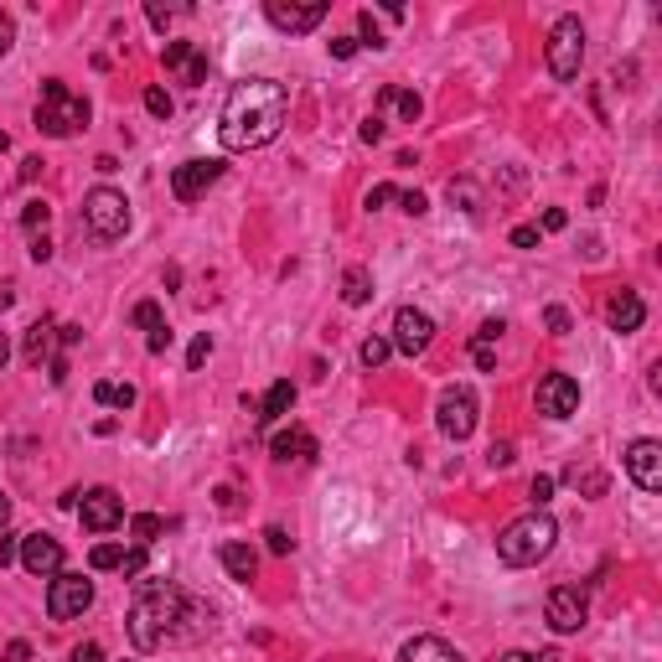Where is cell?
I'll list each match as a JSON object with an SVG mask.
<instances>
[{"label":"cell","mask_w":662,"mask_h":662,"mask_svg":"<svg viewBox=\"0 0 662 662\" xmlns=\"http://www.w3.org/2000/svg\"><path fill=\"white\" fill-rule=\"evenodd\" d=\"M130 642L140 652H156V647H172V642H192L202 637V626H208V605L192 601L181 584H145L130 605Z\"/></svg>","instance_id":"cell-1"},{"label":"cell","mask_w":662,"mask_h":662,"mask_svg":"<svg viewBox=\"0 0 662 662\" xmlns=\"http://www.w3.org/2000/svg\"><path fill=\"white\" fill-rule=\"evenodd\" d=\"M285 119H291V94H285V83L244 79L234 94H228V104H223L217 135H223L228 151H259V145H270V140L285 130Z\"/></svg>","instance_id":"cell-2"},{"label":"cell","mask_w":662,"mask_h":662,"mask_svg":"<svg viewBox=\"0 0 662 662\" xmlns=\"http://www.w3.org/2000/svg\"><path fill=\"white\" fill-rule=\"evenodd\" d=\"M554 539H559V523L548 518L544 507H533L528 518H512V523L497 533V559L512 569H528V565H539V559H548Z\"/></svg>","instance_id":"cell-3"},{"label":"cell","mask_w":662,"mask_h":662,"mask_svg":"<svg viewBox=\"0 0 662 662\" xmlns=\"http://www.w3.org/2000/svg\"><path fill=\"white\" fill-rule=\"evenodd\" d=\"M83 125H88V104H83L62 79L42 83V98H37V130L42 135L68 140V135H79Z\"/></svg>","instance_id":"cell-4"},{"label":"cell","mask_w":662,"mask_h":662,"mask_svg":"<svg viewBox=\"0 0 662 662\" xmlns=\"http://www.w3.org/2000/svg\"><path fill=\"white\" fill-rule=\"evenodd\" d=\"M83 228L98 238V244H115V238L130 234V202L115 187H94L83 197Z\"/></svg>","instance_id":"cell-5"},{"label":"cell","mask_w":662,"mask_h":662,"mask_svg":"<svg viewBox=\"0 0 662 662\" xmlns=\"http://www.w3.org/2000/svg\"><path fill=\"white\" fill-rule=\"evenodd\" d=\"M584 68V26L580 16H559L548 32V73L559 83H575Z\"/></svg>","instance_id":"cell-6"},{"label":"cell","mask_w":662,"mask_h":662,"mask_svg":"<svg viewBox=\"0 0 662 662\" xmlns=\"http://www.w3.org/2000/svg\"><path fill=\"white\" fill-rule=\"evenodd\" d=\"M476 393L466 389V383H456V389L440 393V404H435V425H440V435L446 440H466L471 429H476Z\"/></svg>","instance_id":"cell-7"},{"label":"cell","mask_w":662,"mask_h":662,"mask_svg":"<svg viewBox=\"0 0 662 662\" xmlns=\"http://www.w3.org/2000/svg\"><path fill=\"white\" fill-rule=\"evenodd\" d=\"M94 605V580H83V575H52V590H47V616L52 622H73Z\"/></svg>","instance_id":"cell-8"},{"label":"cell","mask_w":662,"mask_h":662,"mask_svg":"<svg viewBox=\"0 0 662 662\" xmlns=\"http://www.w3.org/2000/svg\"><path fill=\"white\" fill-rule=\"evenodd\" d=\"M544 616H548L554 631H565V637H569V631H580V626L590 622V601H584L580 584H554V590H548Z\"/></svg>","instance_id":"cell-9"},{"label":"cell","mask_w":662,"mask_h":662,"mask_svg":"<svg viewBox=\"0 0 662 662\" xmlns=\"http://www.w3.org/2000/svg\"><path fill=\"white\" fill-rule=\"evenodd\" d=\"M435 342V321H429L419 306H399L393 311V336H389V347H399L404 357H419V352Z\"/></svg>","instance_id":"cell-10"},{"label":"cell","mask_w":662,"mask_h":662,"mask_svg":"<svg viewBox=\"0 0 662 662\" xmlns=\"http://www.w3.org/2000/svg\"><path fill=\"white\" fill-rule=\"evenodd\" d=\"M161 62H166V73H172L176 83H187V88L208 83V52H202L197 42H166V47H161Z\"/></svg>","instance_id":"cell-11"},{"label":"cell","mask_w":662,"mask_h":662,"mask_svg":"<svg viewBox=\"0 0 662 662\" xmlns=\"http://www.w3.org/2000/svg\"><path fill=\"white\" fill-rule=\"evenodd\" d=\"M79 518H83V528H88V533H109V528L125 523V503H119L115 487H94V492H83Z\"/></svg>","instance_id":"cell-12"},{"label":"cell","mask_w":662,"mask_h":662,"mask_svg":"<svg viewBox=\"0 0 662 662\" xmlns=\"http://www.w3.org/2000/svg\"><path fill=\"white\" fill-rule=\"evenodd\" d=\"M217 176H223V161H181L172 172V197L176 202H197V197H208Z\"/></svg>","instance_id":"cell-13"},{"label":"cell","mask_w":662,"mask_h":662,"mask_svg":"<svg viewBox=\"0 0 662 662\" xmlns=\"http://www.w3.org/2000/svg\"><path fill=\"white\" fill-rule=\"evenodd\" d=\"M575 410H580V383H575L569 373H548L544 383H539V414H548V419H569Z\"/></svg>","instance_id":"cell-14"},{"label":"cell","mask_w":662,"mask_h":662,"mask_svg":"<svg viewBox=\"0 0 662 662\" xmlns=\"http://www.w3.org/2000/svg\"><path fill=\"white\" fill-rule=\"evenodd\" d=\"M626 476H631L642 492L662 487V446L658 440H631V446H626Z\"/></svg>","instance_id":"cell-15"},{"label":"cell","mask_w":662,"mask_h":662,"mask_svg":"<svg viewBox=\"0 0 662 662\" xmlns=\"http://www.w3.org/2000/svg\"><path fill=\"white\" fill-rule=\"evenodd\" d=\"M21 565H26V575H37V580H52V575H62V544L47 539V533H26L21 539Z\"/></svg>","instance_id":"cell-16"},{"label":"cell","mask_w":662,"mask_h":662,"mask_svg":"<svg viewBox=\"0 0 662 662\" xmlns=\"http://www.w3.org/2000/svg\"><path fill=\"white\" fill-rule=\"evenodd\" d=\"M264 16H270L274 32H311V26H321L327 21V0H316V5H285V0H270L264 5Z\"/></svg>","instance_id":"cell-17"},{"label":"cell","mask_w":662,"mask_h":662,"mask_svg":"<svg viewBox=\"0 0 662 662\" xmlns=\"http://www.w3.org/2000/svg\"><path fill=\"white\" fill-rule=\"evenodd\" d=\"M316 435L311 429H300V425H291V429H280L270 440V456L274 461H316Z\"/></svg>","instance_id":"cell-18"},{"label":"cell","mask_w":662,"mask_h":662,"mask_svg":"<svg viewBox=\"0 0 662 662\" xmlns=\"http://www.w3.org/2000/svg\"><path fill=\"white\" fill-rule=\"evenodd\" d=\"M52 347H58V327L42 316V321H32V327H26V347H21V357H26L32 368H42V363L62 357V352H52Z\"/></svg>","instance_id":"cell-19"},{"label":"cell","mask_w":662,"mask_h":662,"mask_svg":"<svg viewBox=\"0 0 662 662\" xmlns=\"http://www.w3.org/2000/svg\"><path fill=\"white\" fill-rule=\"evenodd\" d=\"M605 321H611V331H637L647 321V306H642V295H631V291H622V295H611V306H605Z\"/></svg>","instance_id":"cell-20"},{"label":"cell","mask_w":662,"mask_h":662,"mask_svg":"<svg viewBox=\"0 0 662 662\" xmlns=\"http://www.w3.org/2000/svg\"><path fill=\"white\" fill-rule=\"evenodd\" d=\"M399 662H466V658H461L446 637H414V642H404Z\"/></svg>","instance_id":"cell-21"},{"label":"cell","mask_w":662,"mask_h":662,"mask_svg":"<svg viewBox=\"0 0 662 662\" xmlns=\"http://www.w3.org/2000/svg\"><path fill=\"white\" fill-rule=\"evenodd\" d=\"M378 109H383V115H399L404 125H414V119L425 115V104H419V94H414V88H399V83H389V88L378 94ZM383 115H378V119H383Z\"/></svg>","instance_id":"cell-22"},{"label":"cell","mask_w":662,"mask_h":662,"mask_svg":"<svg viewBox=\"0 0 662 662\" xmlns=\"http://www.w3.org/2000/svg\"><path fill=\"white\" fill-rule=\"evenodd\" d=\"M497 342H503V321H482L476 336H471V357H476V368L482 373L497 368Z\"/></svg>","instance_id":"cell-23"},{"label":"cell","mask_w":662,"mask_h":662,"mask_svg":"<svg viewBox=\"0 0 662 662\" xmlns=\"http://www.w3.org/2000/svg\"><path fill=\"white\" fill-rule=\"evenodd\" d=\"M217 559H223V569H228L234 580H244V584L259 575V554H253L249 544H223V548H217Z\"/></svg>","instance_id":"cell-24"},{"label":"cell","mask_w":662,"mask_h":662,"mask_svg":"<svg viewBox=\"0 0 662 662\" xmlns=\"http://www.w3.org/2000/svg\"><path fill=\"white\" fill-rule=\"evenodd\" d=\"M291 410H295V383L280 378V383L264 393V404H259V425H274V419H285Z\"/></svg>","instance_id":"cell-25"},{"label":"cell","mask_w":662,"mask_h":662,"mask_svg":"<svg viewBox=\"0 0 662 662\" xmlns=\"http://www.w3.org/2000/svg\"><path fill=\"white\" fill-rule=\"evenodd\" d=\"M94 399L104 410H135V389H130V383H115V378L94 383Z\"/></svg>","instance_id":"cell-26"},{"label":"cell","mask_w":662,"mask_h":662,"mask_svg":"<svg viewBox=\"0 0 662 662\" xmlns=\"http://www.w3.org/2000/svg\"><path fill=\"white\" fill-rule=\"evenodd\" d=\"M342 300L347 306H368L373 300V274L357 264V270H347V280H342Z\"/></svg>","instance_id":"cell-27"},{"label":"cell","mask_w":662,"mask_h":662,"mask_svg":"<svg viewBox=\"0 0 662 662\" xmlns=\"http://www.w3.org/2000/svg\"><path fill=\"white\" fill-rule=\"evenodd\" d=\"M47 223H52V208H47V202H26V208H21V228L32 238L47 234Z\"/></svg>","instance_id":"cell-28"},{"label":"cell","mask_w":662,"mask_h":662,"mask_svg":"<svg viewBox=\"0 0 662 662\" xmlns=\"http://www.w3.org/2000/svg\"><path fill=\"white\" fill-rule=\"evenodd\" d=\"M130 533H135V544L145 548V544H156L161 533H166V523H161L156 512H140V518H130Z\"/></svg>","instance_id":"cell-29"},{"label":"cell","mask_w":662,"mask_h":662,"mask_svg":"<svg viewBox=\"0 0 662 662\" xmlns=\"http://www.w3.org/2000/svg\"><path fill=\"white\" fill-rule=\"evenodd\" d=\"M389 336H368V342H363V347H357V357H363V368H383V363H389Z\"/></svg>","instance_id":"cell-30"},{"label":"cell","mask_w":662,"mask_h":662,"mask_svg":"<svg viewBox=\"0 0 662 662\" xmlns=\"http://www.w3.org/2000/svg\"><path fill=\"white\" fill-rule=\"evenodd\" d=\"M450 202H461V213H482V192H476V181H450Z\"/></svg>","instance_id":"cell-31"},{"label":"cell","mask_w":662,"mask_h":662,"mask_svg":"<svg viewBox=\"0 0 662 662\" xmlns=\"http://www.w3.org/2000/svg\"><path fill=\"white\" fill-rule=\"evenodd\" d=\"M135 327H140V331H151V336H156V331L166 327V321H161V306H156V300H140V306H135Z\"/></svg>","instance_id":"cell-32"},{"label":"cell","mask_w":662,"mask_h":662,"mask_svg":"<svg viewBox=\"0 0 662 662\" xmlns=\"http://www.w3.org/2000/svg\"><path fill=\"white\" fill-rule=\"evenodd\" d=\"M88 565H94V569H119V565H125V548H119V544H98L94 554H88Z\"/></svg>","instance_id":"cell-33"},{"label":"cell","mask_w":662,"mask_h":662,"mask_svg":"<svg viewBox=\"0 0 662 662\" xmlns=\"http://www.w3.org/2000/svg\"><path fill=\"white\" fill-rule=\"evenodd\" d=\"M569 482H575V487H584L590 497H601V492H605V476H601V471H580V466H569Z\"/></svg>","instance_id":"cell-34"},{"label":"cell","mask_w":662,"mask_h":662,"mask_svg":"<svg viewBox=\"0 0 662 662\" xmlns=\"http://www.w3.org/2000/svg\"><path fill=\"white\" fill-rule=\"evenodd\" d=\"M208 357H213V336H208V331H202V336H197L192 347H187V368H202V363H208Z\"/></svg>","instance_id":"cell-35"},{"label":"cell","mask_w":662,"mask_h":662,"mask_svg":"<svg viewBox=\"0 0 662 662\" xmlns=\"http://www.w3.org/2000/svg\"><path fill=\"white\" fill-rule=\"evenodd\" d=\"M145 109L156 119H172V94L166 88H145Z\"/></svg>","instance_id":"cell-36"},{"label":"cell","mask_w":662,"mask_h":662,"mask_svg":"<svg viewBox=\"0 0 662 662\" xmlns=\"http://www.w3.org/2000/svg\"><path fill=\"white\" fill-rule=\"evenodd\" d=\"M264 544H270V554H291L295 539H291V533H285L280 523H274V528H264Z\"/></svg>","instance_id":"cell-37"},{"label":"cell","mask_w":662,"mask_h":662,"mask_svg":"<svg viewBox=\"0 0 662 662\" xmlns=\"http://www.w3.org/2000/svg\"><path fill=\"white\" fill-rule=\"evenodd\" d=\"M357 26H363V42H368V47H389V42H383V32H378V21H373V11H363V16H357ZM363 42H357V47H363Z\"/></svg>","instance_id":"cell-38"},{"label":"cell","mask_w":662,"mask_h":662,"mask_svg":"<svg viewBox=\"0 0 662 662\" xmlns=\"http://www.w3.org/2000/svg\"><path fill=\"white\" fill-rule=\"evenodd\" d=\"M11 559H21V539L11 533V528H0V569L11 565Z\"/></svg>","instance_id":"cell-39"},{"label":"cell","mask_w":662,"mask_h":662,"mask_svg":"<svg viewBox=\"0 0 662 662\" xmlns=\"http://www.w3.org/2000/svg\"><path fill=\"white\" fill-rule=\"evenodd\" d=\"M119 575H125V580L145 575V548H125V565H119Z\"/></svg>","instance_id":"cell-40"},{"label":"cell","mask_w":662,"mask_h":662,"mask_svg":"<svg viewBox=\"0 0 662 662\" xmlns=\"http://www.w3.org/2000/svg\"><path fill=\"white\" fill-rule=\"evenodd\" d=\"M383 202H399V192H393L389 181H383V187H373V192L363 197V208H368V213H378V208H383Z\"/></svg>","instance_id":"cell-41"},{"label":"cell","mask_w":662,"mask_h":662,"mask_svg":"<svg viewBox=\"0 0 662 662\" xmlns=\"http://www.w3.org/2000/svg\"><path fill=\"white\" fill-rule=\"evenodd\" d=\"M528 497H533V507H544L548 497H554V476H533V487H528Z\"/></svg>","instance_id":"cell-42"},{"label":"cell","mask_w":662,"mask_h":662,"mask_svg":"<svg viewBox=\"0 0 662 662\" xmlns=\"http://www.w3.org/2000/svg\"><path fill=\"white\" fill-rule=\"evenodd\" d=\"M399 208L410 217H419V213H429V202H425V192H399Z\"/></svg>","instance_id":"cell-43"},{"label":"cell","mask_w":662,"mask_h":662,"mask_svg":"<svg viewBox=\"0 0 662 662\" xmlns=\"http://www.w3.org/2000/svg\"><path fill=\"white\" fill-rule=\"evenodd\" d=\"M68 662H104V647L83 642V647H73V652H68Z\"/></svg>","instance_id":"cell-44"},{"label":"cell","mask_w":662,"mask_h":662,"mask_svg":"<svg viewBox=\"0 0 662 662\" xmlns=\"http://www.w3.org/2000/svg\"><path fill=\"white\" fill-rule=\"evenodd\" d=\"M503 662H559V652L554 647H544V652H507Z\"/></svg>","instance_id":"cell-45"},{"label":"cell","mask_w":662,"mask_h":662,"mask_svg":"<svg viewBox=\"0 0 662 662\" xmlns=\"http://www.w3.org/2000/svg\"><path fill=\"white\" fill-rule=\"evenodd\" d=\"M487 461H492L497 471H507V466H512V446H507V440H497V446L487 450Z\"/></svg>","instance_id":"cell-46"},{"label":"cell","mask_w":662,"mask_h":662,"mask_svg":"<svg viewBox=\"0 0 662 662\" xmlns=\"http://www.w3.org/2000/svg\"><path fill=\"white\" fill-rule=\"evenodd\" d=\"M533 244H539V228H533V223L512 228V249H533Z\"/></svg>","instance_id":"cell-47"},{"label":"cell","mask_w":662,"mask_h":662,"mask_svg":"<svg viewBox=\"0 0 662 662\" xmlns=\"http://www.w3.org/2000/svg\"><path fill=\"white\" fill-rule=\"evenodd\" d=\"M363 140H368V145H378V140H383V119H378V115L363 119Z\"/></svg>","instance_id":"cell-48"},{"label":"cell","mask_w":662,"mask_h":662,"mask_svg":"<svg viewBox=\"0 0 662 662\" xmlns=\"http://www.w3.org/2000/svg\"><path fill=\"white\" fill-rule=\"evenodd\" d=\"M544 321H548V331H569V311H565V306H548Z\"/></svg>","instance_id":"cell-49"},{"label":"cell","mask_w":662,"mask_h":662,"mask_svg":"<svg viewBox=\"0 0 662 662\" xmlns=\"http://www.w3.org/2000/svg\"><path fill=\"white\" fill-rule=\"evenodd\" d=\"M357 52V37H331V58H352Z\"/></svg>","instance_id":"cell-50"},{"label":"cell","mask_w":662,"mask_h":662,"mask_svg":"<svg viewBox=\"0 0 662 662\" xmlns=\"http://www.w3.org/2000/svg\"><path fill=\"white\" fill-rule=\"evenodd\" d=\"M11 37H16V26H11V16H5V11H0V58H5V52H11Z\"/></svg>","instance_id":"cell-51"},{"label":"cell","mask_w":662,"mask_h":662,"mask_svg":"<svg viewBox=\"0 0 662 662\" xmlns=\"http://www.w3.org/2000/svg\"><path fill=\"white\" fill-rule=\"evenodd\" d=\"M26 253H32L37 264H47V259H52V244H47V234H42V238H32V249H26Z\"/></svg>","instance_id":"cell-52"},{"label":"cell","mask_w":662,"mask_h":662,"mask_svg":"<svg viewBox=\"0 0 662 662\" xmlns=\"http://www.w3.org/2000/svg\"><path fill=\"white\" fill-rule=\"evenodd\" d=\"M58 342H62V347H79V342H83V327H58Z\"/></svg>","instance_id":"cell-53"},{"label":"cell","mask_w":662,"mask_h":662,"mask_svg":"<svg viewBox=\"0 0 662 662\" xmlns=\"http://www.w3.org/2000/svg\"><path fill=\"white\" fill-rule=\"evenodd\" d=\"M5 662H32V647H26V642H11V647H5Z\"/></svg>","instance_id":"cell-54"},{"label":"cell","mask_w":662,"mask_h":662,"mask_svg":"<svg viewBox=\"0 0 662 662\" xmlns=\"http://www.w3.org/2000/svg\"><path fill=\"white\" fill-rule=\"evenodd\" d=\"M145 16H151V26H161V32H166V21H172V11H166V5H145Z\"/></svg>","instance_id":"cell-55"},{"label":"cell","mask_w":662,"mask_h":662,"mask_svg":"<svg viewBox=\"0 0 662 662\" xmlns=\"http://www.w3.org/2000/svg\"><path fill=\"white\" fill-rule=\"evenodd\" d=\"M565 223H569V217L559 213V208H548V213H544V228H548V234H559V228H565Z\"/></svg>","instance_id":"cell-56"},{"label":"cell","mask_w":662,"mask_h":662,"mask_svg":"<svg viewBox=\"0 0 662 662\" xmlns=\"http://www.w3.org/2000/svg\"><path fill=\"white\" fill-rule=\"evenodd\" d=\"M145 347H151V352H166V347H172V331L161 327V331H156V336H145Z\"/></svg>","instance_id":"cell-57"},{"label":"cell","mask_w":662,"mask_h":662,"mask_svg":"<svg viewBox=\"0 0 662 662\" xmlns=\"http://www.w3.org/2000/svg\"><path fill=\"white\" fill-rule=\"evenodd\" d=\"M217 507H223V512H234V507H238V492H234V487H217Z\"/></svg>","instance_id":"cell-58"},{"label":"cell","mask_w":662,"mask_h":662,"mask_svg":"<svg viewBox=\"0 0 662 662\" xmlns=\"http://www.w3.org/2000/svg\"><path fill=\"white\" fill-rule=\"evenodd\" d=\"M37 176H42V161H37V156L21 161V181H37Z\"/></svg>","instance_id":"cell-59"},{"label":"cell","mask_w":662,"mask_h":662,"mask_svg":"<svg viewBox=\"0 0 662 662\" xmlns=\"http://www.w3.org/2000/svg\"><path fill=\"white\" fill-rule=\"evenodd\" d=\"M0 528H11V497L0 492Z\"/></svg>","instance_id":"cell-60"},{"label":"cell","mask_w":662,"mask_h":662,"mask_svg":"<svg viewBox=\"0 0 662 662\" xmlns=\"http://www.w3.org/2000/svg\"><path fill=\"white\" fill-rule=\"evenodd\" d=\"M5 357H11V342H5V336H0V368H5Z\"/></svg>","instance_id":"cell-61"},{"label":"cell","mask_w":662,"mask_h":662,"mask_svg":"<svg viewBox=\"0 0 662 662\" xmlns=\"http://www.w3.org/2000/svg\"><path fill=\"white\" fill-rule=\"evenodd\" d=\"M0 151H11V135H5V130H0Z\"/></svg>","instance_id":"cell-62"}]
</instances>
